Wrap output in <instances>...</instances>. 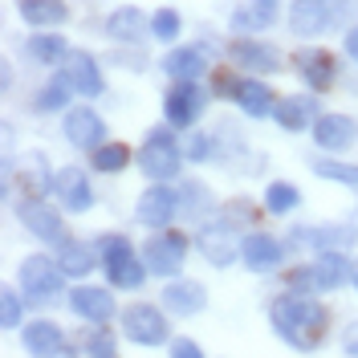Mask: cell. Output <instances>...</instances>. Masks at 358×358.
Returning <instances> with one entry per match:
<instances>
[{"label":"cell","mask_w":358,"mask_h":358,"mask_svg":"<svg viewBox=\"0 0 358 358\" xmlns=\"http://www.w3.org/2000/svg\"><path fill=\"white\" fill-rule=\"evenodd\" d=\"M268 322L297 350H313L326 338V306H317V297H310L301 289L281 293L273 301V310H268Z\"/></svg>","instance_id":"obj_1"},{"label":"cell","mask_w":358,"mask_h":358,"mask_svg":"<svg viewBox=\"0 0 358 358\" xmlns=\"http://www.w3.org/2000/svg\"><path fill=\"white\" fill-rule=\"evenodd\" d=\"M179 167H183V147L176 143V134L167 127H151L138 147V171L151 183H167L179 176Z\"/></svg>","instance_id":"obj_2"},{"label":"cell","mask_w":358,"mask_h":358,"mask_svg":"<svg viewBox=\"0 0 358 358\" xmlns=\"http://www.w3.org/2000/svg\"><path fill=\"white\" fill-rule=\"evenodd\" d=\"M62 265L57 261H49L41 252H33V257H24L21 268H17V281H21V293L29 301H57V293H62Z\"/></svg>","instance_id":"obj_3"},{"label":"cell","mask_w":358,"mask_h":358,"mask_svg":"<svg viewBox=\"0 0 358 358\" xmlns=\"http://www.w3.org/2000/svg\"><path fill=\"white\" fill-rule=\"evenodd\" d=\"M122 334L134 346H163L171 342V326H167V313L155 310L151 301H134L122 310Z\"/></svg>","instance_id":"obj_4"},{"label":"cell","mask_w":358,"mask_h":358,"mask_svg":"<svg viewBox=\"0 0 358 358\" xmlns=\"http://www.w3.org/2000/svg\"><path fill=\"white\" fill-rule=\"evenodd\" d=\"M183 257H187V236L183 232H151V241L143 245V261L155 277H176L183 268Z\"/></svg>","instance_id":"obj_5"},{"label":"cell","mask_w":358,"mask_h":358,"mask_svg":"<svg viewBox=\"0 0 358 358\" xmlns=\"http://www.w3.org/2000/svg\"><path fill=\"white\" fill-rule=\"evenodd\" d=\"M203 106H208V94H203L196 82H176L163 98V114H167V127L176 131H192L200 122Z\"/></svg>","instance_id":"obj_6"},{"label":"cell","mask_w":358,"mask_h":358,"mask_svg":"<svg viewBox=\"0 0 358 358\" xmlns=\"http://www.w3.org/2000/svg\"><path fill=\"white\" fill-rule=\"evenodd\" d=\"M179 212V192H171L167 183H151L143 196H138V203H134V220L147 224V228H167V224L176 220Z\"/></svg>","instance_id":"obj_7"},{"label":"cell","mask_w":358,"mask_h":358,"mask_svg":"<svg viewBox=\"0 0 358 358\" xmlns=\"http://www.w3.org/2000/svg\"><path fill=\"white\" fill-rule=\"evenodd\" d=\"M17 216H21L24 232H33L37 241H49V245H57V241L66 236L62 212H57L53 203H45L41 196H24V203L17 208Z\"/></svg>","instance_id":"obj_8"},{"label":"cell","mask_w":358,"mask_h":358,"mask_svg":"<svg viewBox=\"0 0 358 358\" xmlns=\"http://www.w3.org/2000/svg\"><path fill=\"white\" fill-rule=\"evenodd\" d=\"M293 69L301 73V82L313 90H330L338 82V57L322 45H306L293 53Z\"/></svg>","instance_id":"obj_9"},{"label":"cell","mask_w":358,"mask_h":358,"mask_svg":"<svg viewBox=\"0 0 358 358\" xmlns=\"http://www.w3.org/2000/svg\"><path fill=\"white\" fill-rule=\"evenodd\" d=\"M62 78H66L73 94H82V98H98L102 94V69H98V57L86 53V49H69V57L62 62Z\"/></svg>","instance_id":"obj_10"},{"label":"cell","mask_w":358,"mask_h":358,"mask_svg":"<svg viewBox=\"0 0 358 358\" xmlns=\"http://www.w3.org/2000/svg\"><path fill=\"white\" fill-rule=\"evenodd\" d=\"M334 24V0H293L289 33L293 37H322Z\"/></svg>","instance_id":"obj_11"},{"label":"cell","mask_w":358,"mask_h":358,"mask_svg":"<svg viewBox=\"0 0 358 358\" xmlns=\"http://www.w3.org/2000/svg\"><path fill=\"white\" fill-rule=\"evenodd\" d=\"M313 131V143L322 147V151H330V155H342V151H350L358 138V122L350 114H322L317 122L310 127Z\"/></svg>","instance_id":"obj_12"},{"label":"cell","mask_w":358,"mask_h":358,"mask_svg":"<svg viewBox=\"0 0 358 358\" xmlns=\"http://www.w3.org/2000/svg\"><path fill=\"white\" fill-rule=\"evenodd\" d=\"M241 261H245L248 273H273V268L285 261V245H281L277 236L252 228L245 241H241Z\"/></svg>","instance_id":"obj_13"},{"label":"cell","mask_w":358,"mask_h":358,"mask_svg":"<svg viewBox=\"0 0 358 358\" xmlns=\"http://www.w3.org/2000/svg\"><path fill=\"white\" fill-rule=\"evenodd\" d=\"M228 53H232V62L241 69H252V73H281V66H285L281 49H273L265 41H252V37H236Z\"/></svg>","instance_id":"obj_14"},{"label":"cell","mask_w":358,"mask_h":358,"mask_svg":"<svg viewBox=\"0 0 358 358\" xmlns=\"http://www.w3.org/2000/svg\"><path fill=\"white\" fill-rule=\"evenodd\" d=\"M62 134H66L73 147H82V151H94V147H102L106 138V122L98 118V114L90 110V106H73L66 110V122H62Z\"/></svg>","instance_id":"obj_15"},{"label":"cell","mask_w":358,"mask_h":358,"mask_svg":"<svg viewBox=\"0 0 358 358\" xmlns=\"http://www.w3.org/2000/svg\"><path fill=\"white\" fill-rule=\"evenodd\" d=\"M313 293H330V289H342L346 281H355V268H350V257L342 248H322L317 261H313Z\"/></svg>","instance_id":"obj_16"},{"label":"cell","mask_w":358,"mask_h":358,"mask_svg":"<svg viewBox=\"0 0 358 358\" xmlns=\"http://www.w3.org/2000/svg\"><path fill=\"white\" fill-rule=\"evenodd\" d=\"M69 310L78 313L82 322H94V326H106L114 317V297L110 289H102V285H78V289L69 293Z\"/></svg>","instance_id":"obj_17"},{"label":"cell","mask_w":358,"mask_h":358,"mask_svg":"<svg viewBox=\"0 0 358 358\" xmlns=\"http://www.w3.org/2000/svg\"><path fill=\"white\" fill-rule=\"evenodd\" d=\"M53 192H57L66 212H90L94 208V187H90V176L82 167H62L53 179Z\"/></svg>","instance_id":"obj_18"},{"label":"cell","mask_w":358,"mask_h":358,"mask_svg":"<svg viewBox=\"0 0 358 358\" xmlns=\"http://www.w3.org/2000/svg\"><path fill=\"white\" fill-rule=\"evenodd\" d=\"M203 306H208V289H203L200 281H187V277L167 281V289H163V310L167 313H176V317H196Z\"/></svg>","instance_id":"obj_19"},{"label":"cell","mask_w":358,"mask_h":358,"mask_svg":"<svg viewBox=\"0 0 358 358\" xmlns=\"http://www.w3.org/2000/svg\"><path fill=\"white\" fill-rule=\"evenodd\" d=\"M106 37L110 41H122V45L147 41L151 37V17L131 8V4H122V8H114L110 17H106Z\"/></svg>","instance_id":"obj_20"},{"label":"cell","mask_w":358,"mask_h":358,"mask_svg":"<svg viewBox=\"0 0 358 358\" xmlns=\"http://www.w3.org/2000/svg\"><path fill=\"white\" fill-rule=\"evenodd\" d=\"M273 118H277V127H281V131H306V127H313V122L322 118V114H317V98H310V94L277 98Z\"/></svg>","instance_id":"obj_21"},{"label":"cell","mask_w":358,"mask_h":358,"mask_svg":"<svg viewBox=\"0 0 358 358\" xmlns=\"http://www.w3.org/2000/svg\"><path fill=\"white\" fill-rule=\"evenodd\" d=\"M62 346H66V334H62L57 322L37 317V322L24 326V350H29L33 358H57L62 355Z\"/></svg>","instance_id":"obj_22"},{"label":"cell","mask_w":358,"mask_h":358,"mask_svg":"<svg viewBox=\"0 0 358 358\" xmlns=\"http://www.w3.org/2000/svg\"><path fill=\"white\" fill-rule=\"evenodd\" d=\"M200 252L216 268L232 265V261H236V252H241V245L232 241V224L220 220V224H212V228H203V232H200Z\"/></svg>","instance_id":"obj_23"},{"label":"cell","mask_w":358,"mask_h":358,"mask_svg":"<svg viewBox=\"0 0 358 358\" xmlns=\"http://www.w3.org/2000/svg\"><path fill=\"white\" fill-rule=\"evenodd\" d=\"M232 102L248 114V118H268L273 106H277V94L261 82V78H241V86L232 94Z\"/></svg>","instance_id":"obj_24"},{"label":"cell","mask_w":358,"mask_h":358,"mask_svg":"<svg viewBox=\"0 0 358 358\" xmlns=\"http://www.w3.org/2000/svg\"><path fill=\"white\" fill-rule=\"evenodd\" d=\"M57 265H62L66 277H86L90 268L102 265V252H98V245H86V241H62Z\"/></svg>","instance_id":"obj_25"},{"label":"cell","mask_w":358,"mask_h":358,"mask_svg":"<svg viewBox=\"0 0 358 358\" xmlns=\"http://www.w3.org/2000/svg\"><path fill=\"white\" fill-rule=\"evenodd\" d=\"M163 69L176 78V82H196L203 69H208V57H203L200 45H179L163 57Z\"/></svg>","instance_id":"obj_26"},{"label":"cell","mask_w":358,"mask_h":358,"mask_svg":"<svg viewBox=\"0 0 358 358\" xmlns=\"http://www.w3.org/2000/svg\"><path fill=\"white\" fill-rule=\"evenodd\" d=\"M17 13H21L29 24H37V29H49V24H66L69 21L66 0H17Z\"/></svg>","instance_id":"obj_27"},{"label":"cell","mask_w":358,"mask_h":358,"mask_svg":"<svg viewBox=\"0 0 358 358\" xmlns=\"http://www.w3.org/2000/svg\"><path fill=\"white\" fill-rule=\"evenodd\" d=\"M53 179H57V171H49L45 167V155H24V167H21V187L24 196H45V192H53Z\"/></svg>","instance_id":"obj_28"},{"label":"cell","mask_w":358,"mask_h":358,"mask_svg":"<svg viewBox=\"0 0 358 358\" xmlns=\"http://www.w3.org/2000/svg\"><path fill=\"white\" fill-rule=\"evenodd\" d=\"M106 277H110L114 289H138L143 281H147V261H134V257H122V261H106Z\"/></svg>","instance_id":"obj_29"},{"label":"cell","mask_w":358,"mask_h":358,"mask_svg":"<svg viewBox=\"0 0 358 358\" xmlns=\"http://www.w3.org/2000/svg\"><path fill=\"white\" fill-rule=\"evenodd\" d=\"M24 49H29V57L41 62V66H57V62H66L69 57L66 37H57V33H37V37H29Z\"/></svg>","instance_id":"obj_30"},{"label":"cell","mask_w":358,"mask_h":358,"mask_svg":"<svg viewBox=\"0 0 358 358\" xmlns=\"http://www.w3.org/2000/svg\"><path fill=\"white\" fill-rule=\"evenodd\" d=\"M179 208L192 216V220H203V216H212V192H208V183H200V179H187L183 187H179Z\"/></svg>","instance_id":"obj_31"},{"label":"cell","mask_w":358,"mask_h":358,"mask_svg":"<svg viewBox=\"0 0 358 358\" xmlns=\"http://www.w3.org/2000/svg\"><path fill=\"white\" fill-rule=\"evenodd\" d=\"M127 163H131V147H127V143H102V147H94V151H90V167H94V171H102V176L122 171Z\"/></svg>","instance_id":"obj_32"},{"label":"cell","mask_w":358,"mask_h":358,"mask_svg":"<svg viewBox=\"0 0 358 358\" xmlns=\"http://www.w3.org/2000/svg\"><path fill=\"white\" fill-rule=\"evenodd\" d=\"M273 24V8L268 4H245V8H236L232 13V33H241V37H252V33H261V29H268Z\"/></svg>","instance_id":"obj_33"},{"label":"cell","mask_w":358,"mask_h":358,"mask_svg":"<svg viewBox=\"0 0 358 358\" xmlns=\"http://www.w3.org/2000/svg\"><path fill=\"white\" fill-rule=\"evenodd\" d=\"M301 203V192H297V183H285V179H277V183H268L265 192V212L268 216H285Z\"/></svg>","instance_id":"obj_34"},{"label":"cell","mask_w":358,"mask_h":358,"mask_svg":"<svg viewBox=\"0 0 358 358\" xmlns=\"http://www.w3.org/2000/svg\"><path fill=\"white\" fill-rule=\"evenodd\" d=\"M69 94H73V86H69L66 78H53V82H45V90H41V94H37V110H41V114L66 110Z\"/></svg>","instance_id":"obj_35"},{"label":"cell","mask_w":358,"mask_h":358,"mask_svg":"<svg viewBox=\"0 0 358 358\" xmlns=\"http://www.w3.org/2000/svg\"><path fill=\"white\" fill-rule=\"evenodd\" d=\"M86 358H118V338L106 326H94L86 334Z\"/></svg>","instance_id":"obj_36"},{"label":"cell","mask_w":358,"mask_h":358,"mask_svg":"<svg viewBox=\"0 0 358 358\" xmlns=\"http://www.w3.org/2000/svg\"><path fill=\"white\" fill-rule=\"evenodd\" d=\"M313 171H317L322 179H334V183H346V187H355V192H358V167H350V163L317 159V163H313Z\"/></svg>","instance_id":"obj_37"},{"label":"cell","mask_w":358,"mask_h":358,"mask_svg":"<svg viewBox=\"0 0 358 358\" xmlns=\"http://www.w3.org/2000/svg\"><path fill=\"white\" fill-rule=\"evenodd\" d=\"M179 13L176 8H159L155 17H151V37H155V41H176L179 37Z\"/></svg>","instance_id":"obj_38"},{"label":"cell","mask_w":358,"mask_h":358,"mask_svg":"<svg viewBox=\"0 0 358 358\" xmlns=\"http://www.w3.org/2000/svg\"><path fill=\"white\" fill-rule=\"evenodd\" d=\"M98 252H102V265H106V261H122V257H134V245L131 241H127V236H102V241H98Z\"/></svg>","instance_id":"obj_39"},{"label":"cell","mask_w":358,"mask_h":358,"mask_svg":"<svg viewBox=\"0 0 358 358\" xmlns=\"http://www.w3.org/2000/svg\"><path fill=\"white\" fill-rule=\"evenodd\" d=\"M183 155L192 159V163H203V159L212 155V134L192 131V134H187V147H183Z\"/></svg>","instance_id":"obj_40"},{"label":"cell","mask_w":358,"mask_h":358,"mask_svg":"<svg viewBox=\"0 0 358 358\" xmlns=\"http://www.w3.org/2000/svg\"><path fill=\"white\" fill-rule=\"evenodd\" d=\"M0 306H4V330H17L21 326V293L4 289L0 293Z\"/></svg>","instance_id":"obj_41"},{"label":"cell","mask_w":358,"mask_h":358,"mask_svg":"<svg viewBox=\"0 0 358 358\" xmlns=\"http://www.w3.org/2000/svg\"><path fill=\"white\" fill-rule=\"evenodd\" d=\"M171 358H203V350L192 338H171Z\"/></svg>","instance_id":"obj_42"},{"label":"cell","mask_w":358,"mask_h":358,"mask_svg":"<svg viewBox=\"0 0 358 358\" xmlns=\"http://www.w3.org/2000/svg\"><path fill=\"white\" fill-rule=\"evenodd\" d=\"M342 355L346 358H358V317L342 330Z\"/></svg>","instance_id":"obj_43"},{"label":"cell","mask_w":358,"mask_h":358,"mask_svg":"<svg viewBox=\"0 0 358 358\" xmlns=\"http://www.w3.org/2000/svg\"><path fill=\"white\" fill-rule=\"evenodd\" d=\"M346 53H350V57L358 62V24L350 29V33H346Z\"/></svg>","instance_id":"obj_44"},{"label":"cell","mask_w":358,"mask_h":358,"mask_svg":"<svg viewBox=\"0 0 358 358\" xmlns=\"http://www.w3.org/2000/svg\"><path fill=\"white\" fill-rule=\"evenodd\" d=\"M257 4H277V0H257Z\"/></svg>","instance_id":"obj_45"},{"label":"cell","mask_w":358,"mask_h":358,"mask_svg":"<svg viewBox=\"0 0 358 358\" xmlns=\"http://www.w3.org/2000/svg\"><path fill=\"white\" fill-rule=\"evenodd\" d=\"M355 289H358V268H355Z\"/></svg>","instance_id":"obj_46"}]
</instances>
